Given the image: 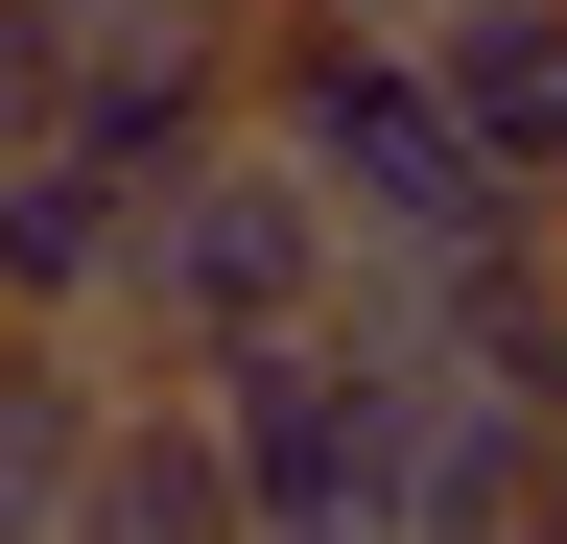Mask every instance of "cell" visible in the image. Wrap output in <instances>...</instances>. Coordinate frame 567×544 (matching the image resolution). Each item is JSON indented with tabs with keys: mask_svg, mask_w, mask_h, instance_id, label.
<instances>
[{
	"mask_svg": "<svg viewBox=\"0 0 567 544\" xmlns=\"http://www.w3.org/2000/svg\"><path fill=\"white\" fill-rule=\"evenodd\" d=\"M237 119H260V143L331 189V237H354V260H425V237L544 214V189H520V166L450 119L425 24H354V0H260V72H237Z\"/></svg>",
	"mask_w": 567,
	"mask_h": 544,
	"instance_id": "6da1fadb",
	"label": "cell"
},
{
	"mask_svg": "<svg viewBox=\"0 0 567 544\" xmlns=\"http://www.w3.org/2000/svg\"><path fill=\"white\" fill-rule=\"evenodd\" d=\"M331 285H354V237H331V189L284 166L260 119L118 189V356H213V331H284Z\"/></svg>",
	"mask_w": 567,
	"mask_h": 544,
	"instance_id": "7a4b0ae2",
	"label": "cell"
},
{
	"mask_svg": "<svg viewBox=\"0 0 567 544\" xmlns=\"http://www.w3.org/2000/svg\"><path fill=\"white\" fill-rule=\"evenodd\" d=\"M213 402V450H237V521H331V497H379V402H402V331L379 308H284V331H213V356H166Z\"/></svg>",
	"mask_w": 567,
	"mask_h": 544,
	"instance_id": "3957f363",
	"label": "cell"
},
{
	"mask_svg": "<svg viewBox=\"0 0 567 544\" xmlns=\"http://www.w3.org/2000/svg\"><path fill=\"white\" fill-rule=\"evenodd\" d=\"M237 72H260V0H118V24H71V95H48V143L142 189V166L237 143Z\"/></svg>",
	"mask_w": 567,
	"mask_h": 544,
	"instance_id": "277c9868",
	"label": "cell"
},
{
	"mask_svg": "<svg viewBox=\"0 0 567 544\" xmlns=\"http://www.w3.org/2000/svg\"><path fill=\"white\" fill-rule=\"evenodd\" d=\"M520 497H544V402L473 379V356H402V402H379V521L402 544H520Z\"/></svg>",
	"mask_w": 567,
	"mask_h": 544,
	"instance_id": "5b68a950",
	"label": "cell"
},
{
	"mask_svg": "<svg viewBox=\"0 0 567 544\" xmlns=\"http://www.w3.org/2000/svg\"><path fill=\"white\" fill-rule=\"evenodd\" d=\"M48 544H260V521H237V450H213V402H189L166 356L95 379V450H71V521H48Z\"/></svg>",
	"mask_w": 567,
	"mask_h": 544,
	"instance_id": "8992f818",
	"label": "cell"
},
{
	"mask_svg": "<svg viewBox=\"0 0 567 544\" xmlns=\"http://www.w3.org/2000/svg\"><path fill=\"white\" fill-rule=\"evenodd\" d=\"M402 24H425V72H450L473 143L520 189H567V0H402Z\"/></svg>",
	"mask_w": 567,
	"mask_h": 544,
	"instance_id": "52a82bcc",
	"label": "cell"
},
{
	"mask_svg": "<svg viewBox=\"0 0 567 544\" xmlns=\"http://www.w3.org/2000/svg\"><path fill=\"white\" fill-rule=\"evenodd\" d=\"M0 331H118V166L0 143Z\"/></svg>",
	"mask_w": 567,
	"mask_h": 544,
	"instance_id": "ba28073f",
	"label": "cell"
},
{
	"mask_svg": "<svg viewBox=\"0 0 567 544\" xmlns=\"http://www.w3.org/2000/svg\"><path fill=\"white\" fill-rule=\"evenodd\" d=\"M95 379H118V331H0V544H48V521H71Z\"/></svg>",
	"mask_w": 567,
	"mask_h": 544,
	"instance_id": "9c48e42d",
	"label": "cell"
},
{
	"mask_svg": "<svg viewBox=\"0 0 567 544\" xmlns=\"http://www.w3.org/2000/svg\"><path fill=\"white\" fill-rule=\"evenodd\" d=\"M354 24H402V0H354Z\"/></svg>",
	"mask_w": 567,
	"mask_h": 544,
	"instance_id": "30bf717a",
	"label": "cell"
}]
</instances>
